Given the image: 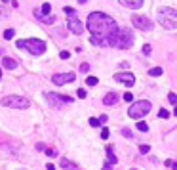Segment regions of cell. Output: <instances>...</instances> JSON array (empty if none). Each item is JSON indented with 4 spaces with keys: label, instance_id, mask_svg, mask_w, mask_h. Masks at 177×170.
I'll return each mask as SVG.
<instances>
[{
    "label": "cell",
    "instance_id": "cell-13",
    "mask_svg": "<svg viewBox=\"0 0 177 170\" xmlns=\"http://www.w3.org/2000/svg\"><path fill=\"white\" fill-rule=\"evenodd\" d=\"M124 8H129V10H137L143 6V0H118Z\"/></svg>",
    "mask_w": 177,
    "mask_h": 170
},
{
    "label": "cell",
    "instance_id": "cell-35",
    "mask_svg": "<svg viewBox=\"0 0 177 170\" xmlns=\"http://www.w3.org/2000/svg\"><path fill=\"white\" fill-rule=\"evenodd\" d=\"M143 54H145V55H149V54H150V46H149V44H145V46H143Z\"/></svg>",
    "mask_w": 177,
    "mask_h": 170
},
{
    "label": "cell",
    "instance_id": "cell-8",
    "mask_svg": "<svg viewBox=\"0 0 177 170\" xmlns=\"http://www.w3.org/2000/svg\"><path fill=\"white\" fill-rule=\"evenodd\" d=\"M132 23H133V27H137L141 31H150L152 29V21H150L147 15H132Z\"/></svg>",
    "mask_w": 177,
    "mask_h": 170
},
{
    "label": "cell",
    "instance_id": "cell-32",
    "mask_svg": "<svg viewBox=\"0 0 177 170\" xmlns=\"http://www.w3.org/2000/svg\"><path fill=\"white\" fill-rule=\"evenodd\" d=\"M65 13H67V15H74L76 12H74V10H72V8H69V6H65Z\"/></svg>",
    "mask_w": 177,
    "mask_h": 170
},
{
    "label": "cell",
    "instance_id": "cell-10",
    "mask_svg": "<svg viewBox=\"0 0 177 170\" xmlns=\"http://www.w3.org/2000/svg\"><path fill=\"white\" fill-rule=\"evenodd\" d=\"M67 27H69V31H71L72 34H82V33H84V25H82V21L76 17V13L69 17V21H67Z\"/></svg>",
    "mask_w": 177,
    "mask_h": 170
},
{
    "label": "cell",
    "instance_id": "cell-9",
    "mask_svg": "<svg viewBox=\"0 0 177 170\" xmlns=\"http://www.w3.org/2000/svg\"><path fill=\"white\" fill-rule=\"evenodd\" d=\"M74 73H55L51 76V82H54L55 86H63V84H71V82H74Z\"/></svg>",
    "mask_w": 177,
    "mask_h": 170
},
{
    "label": "cell",
    "instance_id": "cell-11",
    "mask_svg": "<svg viewBox=\"0 0 177 170\" xmlns=\"http://www.w3.org/2000/svg\"><path fill=\"white\" fill-rule=\"evenodd\" d=\"M114 79H116V82H120V84H124V86H133V82H135V76L132 73H128V71L116 73V75H114Z\"/></svg>",
    "mask_w": 177,
    "mask_h": 170
},
{
    "label": "cell",
    "instance_id": "cell-7",
    "mask_svg": "<svg viewBox=\"0 0 177 170\" xmlns=\"http://www.w3.org/2000/svg\"><path fill=\"white\" fill-rule=\"evenodd\" d=\"M46 100L50 101L51 107H55V109H61L65 103H72V97L71 96H61V94H50V92H46Z\"/></svg>",
    "mask_w": 177,
    "mask_h": 170
},
{
    "label": "cell",
    "instance_id": "cell-30",
    "mask_svg": "<svg viewBox=\"0 0 177 170\" xmlns=\"http://www.w3.org/2000/svg\"><path fill=\"white\" fill-rule=\"evenodd\" d=\"M44 151H46V155H48V157H55V155H57V153L54 151V149H48V147H46Z\"/></svg>",
    "mask_w": 177,
    "mask_h": 170
},
{
    "label": "cell",
    "instance_id": "cell-41",
    "mask_svg": "<svg viewBox=\"0 0 177 170\" xmlns=\"http://www.w3.org/2000/svg\"><path fill=\"white\" fill-rule=\"evenodd\" d=\"M0 79H2V71H0Z\"/></svg>",
    "mask_w": 177,
    "mask_h": 170
},
{
    "label": "cell",
    "instance_id": "cell-33",
    "mask_svg": "<svg viewBox=\"0 0 177 170\" xmlns=\"http://www.w3.org/2000/svg\"><path fill=\"white\" fill-rule=\"evenodd\" d=\"M59 58H61V59H69V52H67V50H63V52L59 54Z\"/></svg>",
    "mask_w": 177,
    "mask_h": 170
},
{
    "label": "cell",
    "instance_id": "cell-3",
    "mask_svg": "<svg viewBox=\"0 0 177 170\" xmlns=\"http://www.w3.org/2000/svg\"><path fill=\"white\" fill-rule=\"evenodd\" d=\"M158 21L164 29L168 31H173L177 27V12L173 8H162L158 12Z\"/></svg>",
    "mask_w": 177,
    "mask_h": 170
},
{
    "label": "cell",
    "instance_id": "cell-22",
    "mask_svg": "<svg viewBox=\"0 0 177 170\" xmlns=\"http://www.w3.org/2000/svg\"><path fill=\"white\" fill-rule=\"evenodd\" d=\"M137 130L147 132V130H149V124H147V122H143V121H139V122H137Z\"/></svg>",
    "mask_w": 177,
    "mask_h": 170
},
{
    "label": "cell",
    "instance_id": "cell-14",
    "mask_svg": "<svg viewBox=\"0 0 177 170\" xmlns=\"http://www.w3.org/2000/svg\"><path fill=\"white\" fill-rule=\"evenodd\" d=\"M118 101H120V97H118L116 92H109V94L103 97V103L105 105H114V103H118Z\"/></svg>",
    "mask_w": 177,
    "mask_h": 170
},
{
    "label": "cell",
    "instance_id": "cell-23",
    "mask_svg": "<svg viewBox=\"0 0 177 170\" xmlns=\"http://www.w3.org/2000/svg\"><path fill=\"white\" fill-rule=\"evenodd\" d=\"M122 136H126V138H132V140H133V132L129 130V128H122Z\"/></svg>",
    "mask_w": 177,
    "mask_h": 170
},
{
    "label": "cell",
    "instance_id": "cell-21",
    "mask_svg": "<svg viewBox=\"0 0 177 170\" xmlns=\"http://www.w3.org/2000/svg\"><path fill=\"white\" fill-rule=\"evenodd\" d=\"M97 82H99V80H97V76H88V79H86V84L88 86H95Z\"/></svg>",
    "mask_w": 177,
    "mask_h": 170
},
{
    "label": "cell",
    "instance_id": "cell-36",
    "mask_svg": "<svg viewBox=\"0 0 177 170\" xmlns=\"http://www.w3.org/2000/svg\"><path fill=\"white\" fill-rule=\"evenodd\" d=\"M36 149H38V151H44L46 145H44V143H36Z\"/></svg>",
    "mask_w": 177,
    "mask_h": 170
},
{
    "label": "cell",
    "instance_id": "cell-16",
    "mask_svg": "<svg viewBox=\"0 0 177 170\" xmlns=\"http://www.w3.org/2000/svg\"><path fill=\"white\" fill-rule=\"evenodd\" d=\"M34 15H36V19H38V21H42V23H48V25H51V23L55 21V19H54V17H50V15H42V13L38 12V10H34Z\"/></svg>",
    "mask_w": 177,
    "mask_h": 170
},
{
    "label": "cell",
    "instance_id": "cell-18",
    "mask_svg": "<svg viewBox=\"0 0 177 170\" xmlns=\"http://www.w3.org/2000/svg\"><path fill=\"white\" fill-rule=\"evenodd\" d=\"M149 75L150 76H160L162 75V67H152V69L149 71Z\"/></svg>",
    "mask_w": 177,
    "mask_h": 170
},
{
    "label": "cell",
    "instance_id": "cell-26",
    "mask_svg": "<svg viewBox=\"0 0 177 170\" xmlns=\"http://www.w3.org/2000/svg\"><path fill=\"white\" fill-rule=\"evenodd\" d=\"M168 100H170V103H171V105H175V103H177V97H175V94H173V92H170Z\"/></svg>",
    "mask_w": 177,
    "mask_h": 170
},
{
    "label": "cell",
    "instance_id": "cell-5",
    "mask_svg": "<svg viewBox=\"0 0 177 170\" xmlns=\"http://www.w3.org/2000/svg\"><path fill=\"white\" fill-rule=\"evenodd\" d=\"M2 105L12 107V109H27V107H30V101L23 96H6L2 97Z\"/></svg>",
    "mask_w": 177,
    "mask_h": 170
},
{
    "label": "cell",
    "instance_id": "cell-17",
    "mask_svg": "<svg viewBox=\"0 0 177 170\" xmlns=\"http://www.w3.org/2000/svg\"><path fill=\"white\" fill-rule=\"evenodd\" d=\"M61 166H63L65 170H80V168H78V164L69 161V159H61Z\"/></svg>",
    "mask_w": 177,
    "mask_h": 170
},
{
    "label": "cell",
    "instance_id": "cell-2",
    "mask_svg": "<svg viewBox=\"0 0 177 170\" xmlns=\"http://www.w3.org/2000/svg\"><path fill=\"white\" fill-rule=\"evenodd\" d=\"M19 50H27L33 55H42L46 52V42L40 38H25V40H17L15 42Z\"/></svg>",
    "mask_w": 177,
    "mask_h": 170
},
{
    "label": "cell",
    "instance_id": "cell-42",
    "mask_svg": "<svg viewBox=\"0 0 177 170\" xmlns=\"http://www.w3.org/2000/svg\"><path fill=\"white\" fill-rule=\"evenodd\" d=\"M0 15H2V8H0Z\"/></svg>",
    "mask_w": 177,
    "mask_h": 170
},
{
    "label": "cell",
    "instance_id": "cell-31",
    "mask_svg": "<svg viewBox=\"0 0 177 170\" xmlns=\"http://www.w3.org/2000/svg\"><path fill=\"white\" fill-rule=\"evenodd\" d=\"M101 138H103V140H107V138H109V128H103V130H101Z\"/></svg>",
    "mask_w": 177,
    "mask_h": 170
},
{
    "label": "cell",
    "instance_id": "cell-15",
    "mask_svg": "<svg viewBox=\"0 0 177 170\" xmlns=\"http://www.w3.org/2000/svg\"><path fill=\"white\" fill-rule=\"evenodd\" d=\"M2 65L6 67V69H15V67H17V61H15L13 58H8V55H4V59H2Z\"/></svg>",
    "mask_w": 177,
    "mask_h": 170
},
{
    "label": "cell",
    "instance_id": "cell-37",
    "mask_svg": "<svg viewBox=\"0 0 177 170\" xmlns=\"http://www.w3.org/2000/svg\"><path fill=\"white\" fill-rule=\"evenodd\" d=\"M99 122H101V124H103V122H107V115H101L99 117Z\"/></svg>",
    "mask_w": 177,
    "mask_h": 170
},
{
    "label": "cell",
    "instance_id": "cell-19",
    "mask_svg": "<svg viewBox=\"0 0 177 170\" xmlns=\"http://www.w3.org/2000/svg\"><path fill=\"white\" fill-rule=\"evenodd\" d=\"M50 10H51V6H50V4H48V2H46V4H42V8H40V10H38V12H40V13H42V15H48V13H50Z\"/></svg>",
    "mask_w": 177,
    "mask_h": 170
},
{
    "label": "cell",
    "instance_id": "cell-28",
    "mask_svg": "<svg viewBox=\"0 0 177 170\" xmlns=\"http://www.w3.org/2000/svg\"><path fill=\"white\" fill-rule=\"evenodd\" d=\"M76 96H78V97H80V100H84V97H86V90H84V88H80V90H76Z\"/></svg>",
    "mask_w": 177,
    "mask_h": 170
},
{
    "label": "cell",
    "instance_id": "cell-1",
    "mask_svg": "<svg viewBox=\"0 0 177 170\" xmlns=\"http://www.w3.org/2000/svg\"><path fill=\"white\" fill-rule=\"evenodd\" d=\"M86 27L91 33V44H95V46H112V48H116L120 27L116 25V21H114L111 15L101 13V12H91L88 15Z\"/></svg>",
    "mask_w": 177,
    "mask_h": 170
},
{
    "label": "cell",
    "instance_id": "cell-4",
    "mask_svg": "<svg viewBox=\"0 0 177 170\" xmlns=\"http://www.w3.org/2000/svg\"><path fill=\"white\" fill-rule=\"evenodd\" d=\"M150 111V101L141 100V101H132V107L128 109V115L132 118H143L145 115H149Z\"/></svg>",
    "mask_w": 177,
    "mask_h": 170
},
{
    "label": "cell",
    "instance_id": "cell-25",
    "mask_svg": "<svg viewBox=\"0 0 177 170\" xmlns=\"http://www.w3.org/2000/svg\"><path fill=\"white\" fill-rule=\"evenodd\" d=\"M158 117H160V118H170V111L160 109V111H158Z\"/></svg>",
    "mask_w": 177,
    "mask_h": 170
},
{
    "label": "cell",
    "instance_id": "cell-29",
    "mask_svg": "<svg viewBox=\"0 0 177 170\" xmlns=\"http://www.w3.org/2000/svg\"><path fill=\"white\" fill-rule=\"evenodd\" d=\"M80 71H82V73H88V71H90V63H82L80 65Z\"/></svg>",
    "mask_w": 177,
    "mask_h": 170
},
{
    "label": "cell",
    "instance_id": "cell-40",
    "mask_svg": "<svg viewBox=\"0 0 177 170\" xmlns=\"http://www.w3.org/2000/svg\"><path fill=\"white\" fill-rule=\"evenodd\" d=\"M0 54H4V50H2V48H0Z\"/></svg>",
    "mask_w": 177,
    "mask_h": 170
},
{
    "label": "cell",
    "instance_id": "cell-39",
    "mask_svg": "<svg viewBox=\"0 0 177 170\" xmlns=\"http://www.w3.org/2000/svg\"><path fill=\"white\" fill-rule=\"evenodd\" d=\"M78 2H80V4H86V2H88V0H78Z\"/></svg>",
    "mask_w": 177,
    "mask_h": 170
},
{
    "label": "cell",
    "instance_id": "cell-20",
    "mask_svg": "<svg viewBox=\"0 0 177 170\" xmlns=\"http://www.w3.org/2000/svg\"><path fill=\"white\" fill-rule=\"evenodd\" d=\"M13 34H15V31H13V29H6V31H4V38H6V40H12V38H13Z\"/></svg>",
    "mask_w": 177,
    "mask_h": 170
},
{
    "label": "cell",
    "instance_id": "cell-24",
    "mask_svg": "<svg viewBox=\"0 0 177 170\" xmlns=\"http://www.w3.org/2000/svg\"><path fill=\"white\" fill-rule=\"evenodd\" d=\"M90 126H93V128H99V126H101L99 118H90Z\"/></svg>",
    "mask_w": 177,
    "mask_h": 170
},
{
    "label": "cell",
    "instance_id": "cell-43",
    "mask_svg": "<svg viewBox=\"0 0 177 170\" xmlns=\"http://www.w3.org/2000/svg\"><path fill=\"white\" fill-rule=\"evenodd\" d=\"M132 170H137V168H132Z\"/></svg>",
    "mask_w": 177,
    "mask_h": 170
},
{
    "label": "cell",
    "instance_id": "cell-27",
    "mask_svg": "<svg viewBox=\"0 0 177 170\" xmlns=\"http://www.w3.org/2000/svg\"><path fill=\"white\" fill-rule=\"evenodd\" d=\"M139 151H141V153H145V155H147V153L150 151V145H145V143H143V145H139Z\"/></svg>",
    "mask_w": 177,
    "mask_h": 170
},
{
    "label": "cell",
    "instance_id": "cell-6",
    "mask_svg": "<svg viewBox=\"0 0 177 170\" xmlns=\"http://www.w3.org/2000/svg\"><path fill=\"white\" fill-rule=\"evenodd\" d=\"M133 33L129 29H120L118 31V42H116V48L120 50H128L133 46Z\"/></svg>",
    "mask_w": 177,
    "mask_h": 170
},
{
    "label": "cell",
    "instance_id": "cell-12",
    "mask_svg": "<svg viewBox=\"0 0 177 170\" xmlns=\"http://www.w3.org/2000/svg\"><path fill=\"white\" fill-rule=\"evenodd\" d=\"M114 164H116V155H114V149H112V145H107V163H105V166H103V170H112Z\"/></svg>",
    "mask_w": 177,
    "mask_h": 170
},
{
    "label": "cell",
    "instance_id": "cell-38",
    "mask_svg": "<svg viewBox=\"0 0 177 170\" xmlns=\"http://www.w3.org/2000/svg\"><path fill=\"white\" fill-rule=\"evenodd\" d=\"M46 170H55V166H54V164H48V166H46Z\"/></svg>",
    "mask_w": 177,
    "mask_h": 170
},
{
    "label": "cell",
    "instance_id": "cell-34",
    "mask_svg": "<svg viewBox=\"0 0 177 170\" xmlns=\"http://www.w3.org/2000/svg\"><path fill=\"white\" fill-rule=\"evenodd\" d=\"M124 100H126V101H129V103H132V101H133V94H124Z\"/></svg>",
    "mask_w": 177,
    "mask_h": 170
}]
</instances>
